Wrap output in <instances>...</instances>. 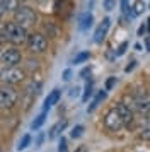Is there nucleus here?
<instances>
[{
  "instance_id": "nucleus-1",
  "label": "nucleus",
  "mask_w": 150,
  "mask_h": 152,
  "mask_svg": "<svg viewBox=\"0 0 150 152\" xmlns=\"http://www.w3.org/2000/svg\"><path fill=\"white\" fill-rule=\"evenodd\" d=\"M4 31H5V39L9 43H12V46H19V45H24L27 41V33L26 28H22L17 22H7L4 24Z\"/></svg>"
},
{
  "instance_id": "nucleus-2",
  "label": "nucleus",
  "mask_w": 150,
  "mask_h": 152,
  "mask_svg": "<svg viewBox=\"0 0 150 152\" xmlns=\"http://www.w3.org/2000/svg\"><path fill=\"white\" fill-rule=\"evenodd\" d=\"M14 22L20 24L22 28H26V29H31L38 22V14L29 5H19V9L14 12Z\"/></svg>"
},
{
  "instance_id": "nucleus-3",
  "label": "nucleus",
  "mask_w": 150,
  "mask_h": 152,
  "mask_svg": "<svg viewBox=\"0 0 150 152\" xmlns=\"http://www.w3.org/2000/svg\"><path fill=\"white\" fill-rule=\"evenodd\" d=\"M19 101V91L10 84L0 86V108L2 110H12Z\"/></svg>"
},
{
  "instance_id": "nucleus-4",
  "label": "nucleus",
  "mask_w": 150,
  "mask_h": 152,
  "mask_svg": "<svg viewBox=\"0 0 150 152\" xmlns=\"http://www.w3.org/2000/svg\"><path fill=\"white\" fill-rule=\"evenodd\" d=\"M0 80L4 84H10V86H17L26 80V70L19 69V67H4L0 72Z\"/></svg>"
},
{
  "instance_id": "nucleus-5",
  "label": "nucleus",
  "mask_w": 150,
  "mask_h": 152,
  "mask_svg": "<svg viewBox=\"0 0 150 152\" xmlns=\"http://www.w3.org/2000/svg\"><path fill=\"white\" fill-rule=\"evenodd\" d=\"M27 50L33 53V55H39V53H44L48 50V38L39 31H34L27 36Z\"/></svg>"
},
{
  "instance_id": "nucleus-6",
  "label": "nucleus",
  "mask_w": 150,
  "mask_h": 152,
  "mask_svg": "<svg viewBox=\"0 0 150 152\" xmlns=\"http://www.w3.org/2000/svg\"><path fill=\"white\" fill-rule=\"evenodd\" d=\"M22 62V53L17 46H5L0 51V63L2 67H17Z\"/></svg>"
},
{
  "instance_id": "nucleus-7",
  "label": "nucleus",
  "mask_w": 150,
  "mask_h": 152,
  "mask_svg": "<svg viewBox=\"0 0 150 152\" xmlns=\"http://www.w3.org/2000/svg\"><path fill=\"white\" fill-rule=\"evenodd\" d=\"M131 110H135L140 115H150V96L145 92V89L142 92H135L131 96V104H130Z\"/></svg>"
},
{
  "instance_id": "nucleus-8",
  "label": "nucleus",
  "mask_w": 150,
  "mask_h": 152,
  "mask_svg": "<svg viewBox=\"0 0 150 152\" xmlns=\"http://www.w3.org/2000/svg\"><path fill=\"white\" fill-rule=\"evenodd\" d=\"M104 126L108 128L109 132H119L125 126V121L121 120L119 113L116 111V108L109 110L106 115H104Z\"/></svg>"
},
{
  "instance_id": "nucleus-9",
  "label": "nucleus",
  "mask_w": 150,
  "mask_h": 152,
  "mask_svg": "<svg viewBox=\"0 0 150 152\" xmlns=\"http://www.w3.org/2000/svg\"><path fill=\"white\" fill-rule=\"evenodd\" d=\"M114 108H116V111L119 113V116H121V120L125 121V125H131L133 123V110L130 108L128 104L118 103Z\"/></svg>"
},
{
  "instance_id": "nucleus-10",
  "label": "nucleus",
  "mask_w": 150,
  "mask_h": 152,
  "mask_svg": "<svg viewBox=\"0 0 150 152\" xmlns=\"http://www.w3.org/2000/svg\"><path fill=\"white\" fill-rule=\"evenodd\" d=\"M109 26H111V19L106 17V19H102V22L99 24V28L95 29V34H94V41L95 43H101L104 38H106V33H108Z\"/></svg>"
},
{
  "instance_id": "nucleus-11",
  "label": "nucleus",
  "mask_w": 150,
  "mask_h": 152,
  "mask_svg": "<svg viewBox=\"0 0 150 152\" xmlns=\"http://www.w3.org/2000/svg\"><path fill=\"white\" fill-rule=\"evenodd\" d=\"M145 0H135L133 4H131V7L128 9V14L130 17H136V15L143 14V10H145Z\"/></svg>"
},
{
  "instance_id": "nucleus-12",
  "label": "nucleus",
  "mask_w": 150,
  "mask_h": 152,
  "mask_svg": "<svg viewBox=\"0 0 150 152\" xmlns=\"http://www.w3.org/2000/svg\"><path fill=\"white\" fill-rule=\"evenodd\" d=\"M60 96H61V92L60 89H53L50 94H48L46 97V101H44V111L48 110V108H51V106H55V104L60 101Z\"/></svg>"
},
{
  "instance_id": "nucleus-13",
  "label": "nucleus",
  "mask_w": 150,
  "mask_h": 152,
  "mask_svg": "<svg viewBox=\"0 0 150 152\" xmlns=\"http://www.w3.org/2000/svg\"><path fill=\"white\" fill-rule=\"evenodd\" d=\"M0 5L4 9V12H15L20 5V0H0Z\"/></svg>"
},
{
  "instance_id": "nucleus-14",
  "label": "nucleus",
  "mask_w": 150,
  "mask_h": 152,
  "mask_svg": "<svg viewBox=\"0 0 150 152\" xmlns=\"http://www.w3.org/2000/svg\"><path fill=\"white\" fill-rule=\"evenodd\" d=\"M67 120H63V121H58V123H55L53 126H51V130H50V138H56L58 135H60L61 132L67 128Z\"/></svg>"
},
{
  "instance_id": "nucleus-15",
  "label": "nucleus",
  "mask_w": 150,
  "mask_h": 152,
  "mask_svg": "<svg viewBox=\"0 0 150 152\" xmlns=\"http://www.w3.org/2000/svg\"><path fill=\"white\" fill-rule=\"evenodd\" d=\"M104 97H106V89H104V91H99V94H97V96L94 97V101H92V103H90V106L87 108L89 113H92V111H94L95 108H97V106L101 104V101H104Z\"/></svg>"
},
{
  "instance_id": "nucleus-16",
  "label": "nucleus",
  "mask_w": 150,
  "mask_h": 152,
  "mask_svg": "<svg viewBox=\"0 0 150 152\" xmlns=\"http://www.w3.org/2000/svg\"><path fill=\"white\" fill-rule=\"evenodd\" d=\"M44 121H46V111H43L39 116L34 120L33 125H31V128H33V130H39L41 126H43V123H44Z\"/></svg>"
},
{
  "instance_id": "nucleus-17",
  "label": "nucleus",
  "mask_w": 150,
  "mask_h": 152,
  "mask_svg": "<svg viewBox=\"0 0 150 152\" xmlns=\"http://www.w3.org/2000/svg\"><path fill=\"white\" fill-rule=\"evenodd\" d=\"M89 58H90V53H89V51H82V53H79V55L74 58V63H75V65H79V63L87 62Z\"/></svg>"
},
{
  "instance_id": "nucleus-18",
  "label": "nucleus",
  "mask_w": 150,
  "mask_h": 152,
  "mask_svg": "<svg viewBox=\"0 0 150 152\" xmlns=\"http://www.w3.org/2000/svg\"><path fill=\"white\" fill-rule=\"evenodd\" d=\"M92 26V14H84V17H82V24H80V29H85L90 28Z\"/></svg>"
},
{
  "instance_id": "nucleus-19",
  "label": "nucleus",
  "mask_w": 150,
  "mask_h": 152,
  "mask_svg": "<svg viewBox=\"0 0 150 152\" xmlns=\"http://www.w3.org/2000/svg\"><path fill=\"white\" fill-rule=\"evenodd\" d=\"M29 144H31V135H24L22 140L19 142V145H17V151H24Z\"/></svg>"
},
{
  "instance_id": "nucleus-20",
  "label": "nucleus",
  "mask_w": 150,
  "mask_h": 152,
  "mask_svg": "<svg viewBox=\"0 0 150 152\" xmlns=\"http://www.w3.org/2000/svg\"><path fill=\"white\" fill-rule=\"evenodd\" d=\"M26 69H29V70L39 69V60H38V58H29V60L26 62Z\"/></svg>"
},
{
  "instance_id": "nucleus-21",
  "label": "nucleus",
  "mask_w": 150,
  "mask_h": 152,
  "mask_svg": "<svg viewBox=\"0 0 150 152\" xmlns=\"http://www.w3.org/2000/svg\"><path fill=\"white\" fill-rule=\"evenodd\" d=\"M82 133H84V126L82 125H77V126H74V130H72V138H79V137H82Z\"/></svg>"
},
{
  "instance_id": "nucleus-22",
  "label": "nucleus",
  "mask_w": 150,
  "mask_h": 152,
  "mask_svg": "<svg viewBox=\"0 0 150 152\" xmlns=\"http://www.w3.org/2000/svg\"><path fill=\"white\" fill-rule=\"evenodd\" d=\"M90 96H92V84L87 82V86H85V92H84V97H82V101L85 103V101H87Z\"/></svg>"
},
{
  "instance_id": "nucleus-23",
  "label": "nucleus",
  "mask_w": 150,
  "mask_h": 152,
  "mask_svg": "<svg viewBox=\"0 0 150 152\" xmlns=\"http://www.w3.org/2000/svg\"><path fill=\"white\" fill-rule=\"evenodd\" d=\"M102 5H104L106 10H113V9L116 7V0H104V2H102Z\"/></svg>"
},
{
  "instance_id": "nucleus-24",
  "label": "nucleus",
  "mask_w": 150,
  "mask_h": 152,
  "mask_svg": "<svg viewBox=\"0 0 150 152\" xmlns=\"http://www.w3.org/2000/svg\"><path fill=\"white\" fill-rule=\"evenodd\" d=\"M140 138H143V140H149V142H150V126L143 128L142 133H140Z\"/></svg>"
},
{
  "instance_id": "nucleus-25",
  "label": "nucleus",
  "mask_w": 150,
  "mask_h": 152,
  "mask_svg": "<svg viewBox=\"0 0 150 152\" xmlns=\"http://www.w3.org/2000/svg\"><path fill=\"white\" fill-rule=\"evenodd\" d=\"M58 152H67V140L61 137L60 138V144H58Z\"/></svg>"
},
{
  "instance_id": "nucleus-26",
  "label": "nucleus",
  "mask_w": 150,
  "mask_h": 152,
  "mask_svg": "<svg viewBox=\"0 0 150 152\" xmlns=\"http://www.w3.org/2000/svg\"><path fill=\"white\" fill-rule=\"evenodd\" d=\"M126 48H128V41H125V43H121V46L118 48V51H116V55L118 56H121L125 51H126Z\"/></svg>"
},
{
  "instance_id": "nucleus-27",
  "label": "nucleus",
  "mask_w": 150,
  "mask_h": 152,
  "mask_svg": "<svg viewBox=\"0 0 150 152\" xmlns=\"http://www.w3.org/2000/svg\"><path fill=\"white\" fill-rule=\"evenodd\" d=\"M116 84V77H111V79H108V82H106V91H109L113 86Z\"/></svg>"
},
{
  "instance_id": "nucleus-28",
  "label": "nucleus",
  "mask_w": 150,
  "mask_h": 152,
  "mask_svg": "<svg viewBox=\"0 0 150 152\" xmlns=\"http://www.w3.org/2000/svg\"><path fill=\"white\" fill-rule=\"evenodd\" d=\"M149 33V29H147V24H142L140 26V29H138V36H145Z\"/></svg>"
},
{
  "instance_id": "nucleus-29",
  "label": "nucleus",
  "mask_w": 150,
  "mask_h": 152,
  "mask_svg": "<svg viewBox=\"0 0 150 152\" xmlns=\"http://www.w3.org/2000/svg\"><path fill=\"white\" fill-rule=\"evenodd\" d=\"M7 41L5 39V31H4V26H0V43Z\"/></svg>"
},
{
  "instance_id": "nucleus-30",
  "label": "nucleus",
  "mask_w": 150,
  "mask_h": 152,
  "mask_svg": "<svg viewBox=\"0 0 150 152\" xmlns=\"http://www.w3.org/2000/svg\"><path fill=\"white\" fill-rule=\"evenodd\" d=\"M75 152H87V147H85V145H80V147H79Z\"/></svg>"
},
{
  "instance_id": "nucleus-31",
  "label": "nucleus",
  "mask_w": 150,
  "mask_h": 152,
  "mask_svg": "<svg viewBox=\"0 0 150 152\" xmlns=\"http://www.w3.org/2000/svg\"><path fill=\"white\" fill-rule=\"evenodd\" d=\"M135 63H136V62H131V63H130V65H128V67H126L125 70H126V72H130V70H133V67H135Z\"/></svg>"
},
{
  "instance_id": "nucleus-32",
  "label": "nucleus",
  "mask_w": 150,
  "mask_h": 152,
  "mask_svg": "<svg viewBox=\"0 0 150 152\" xmlns=\"http://www.w3.org/2000/svg\"><path fill=\"white\" fill-rule=\"evenodd\" d=\"M63 79H65V80H68V79H70V70H65V74H63Z\"/></svg>"
},
{
  "instance_id": "nucleus-33",
  "label": "nucleus",
  "mask_w": 150,
  "mask_h": 152,
  "mask_svg": "<svg viewBox=\"0 0 150 152\" xmlns=\"http://www.w3.org/2000/svg\"><path fill=\"white\" fill-rule=\"evenodd\" d=\"M43 138H44V137H43V133H41L39 137H38V140H36V145H41V142H43Z\"/></svg>"
},
{
  "instance_id": "nucleus-34",
  "label": "nucleus",
  "mask_w": 150,
  "mask_h": 152,
  "mask_svg": "<svg viewBox=\"0 0 150 152\" xmlns=\"http://www.w3.org/2000/svg\"><path fill=\"white\" fill-rule=\"evenodd\" d=\"M147 29H149V33H150V17H149V21H147Z\"/></svg>"
},
{
  "instance_id": "nucleus-35",
  "label": "nucleus",
  "mask_w": 150,
  "mask_h": 152,
  "mask_svg": "<svg viewBox=\"0 0 150 152\" xmlns=\"http://www.w3.org/2000/svg\"><path fill=\"white\" fill-rule=\"evenodd\" d=\"M4 14H5V12H4V9H2V5H0V17H2Z\"/></svg>"
},
{
  "instance_id": "nucleus-36",
  "label": "nucleus",
  "mask_w": 150,
  "mask_h": 152,
  "mask_svg": "<svg viewBox=\"0 0 150 152\" xmlns=\"http://www.w3.org/2000/svg\"><path fill=\"white\" fill-rule=\"evenodd\" d=\"M147 125L150 126V115H147Z\"/></svg>"
},
{
  "instance_id": "nucleus-37",
  "label": "nucleus",
  "mask_w": 150,
  "mask_h": 152,
  "mask_svg": "<svg viewBox=\"0 0 150 152\" xmlns=\"http://www.w3.org/2000/svg\"><path fill=\"white\" fill-rule=\"evenodd\" d=\"M34 2H43V0H34Z\"/></svg>"
},
{
  "instance_id": "nucleus-38",
  "label": "nucleus",
  "mask_w": 150,
  "mask_h": 152,
  "mask_svg": "<svg viewBox=\"0 0 150 152\" xmlns=\"http://www.w3.org/2000/svg\"><path fill=\"white\" fill-rule=\"evenodd\" d=\"M0 152H2V147H0Z\"/></svg>"
},
{
  "instance_id": "nucleus-39",
  "label": "nucleus",
  "mask_w": 150,
  "mask_h": 152,
  "mask_svg": "<svg viewBox=\"0 0 150 152\" xmlns=\"http://www.w3.org/2000/svg\"><path fill=\"white\" fill-rule=\"evenodd\" d=\"M0 72H2V70H0Z\"/></svg>"
},
{
  "instance_id": "nucleus-40",
  "label": "nucleus",
  "mask_w": 150,
  "mask_h": 152,
  "mask_svg": "<svg viewBox=\"0 0 150 152\" xmlns=\"http://www.w3.org/2000/svg\"><path fill=\"white\" fill-rule=\"evenodd\" d=\"M0 51H2V50H0Z\"/></svg>"
}]
</instances>
